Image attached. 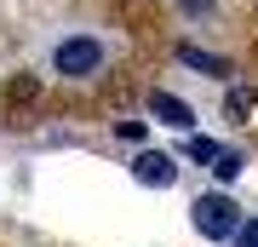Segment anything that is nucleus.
<instances>
[{
  "label": "nucleus",
  "instance_id": "f257e3e1",
  "mask_svg": "<svg viewBox=\"0 0 258 247\" xmlns=\"http://www.w3.org/2000/svg\"><path fill=\"white\" fill-rule=\"evenodd\" d=\"M52 69L63 75V81H86V75H98V69H103V40H92V35H69V40H57Z\"/></svg>",
  "mask_w": 258,
  "mask_h": 247
},
{
  "label": "nucleus",
  "instance_id": "f03ea898",
  "mask_svg": "<svg viewBox=\"0 0 258 247\" xmlns=\"http://www.w3.org/2000/svg\"><path fill=\"white\" fill-rule=\"evenodd\" d=\"M189 219H195V230H201V236L224 241V236H235V230H241V207L230 202V195H201V202L189 207Z\"/></svg>",
  "mask_w": 258,
  "mask_h": 247
},
{
  "label": "nucleus",
  "instance_id": "7ed1b4c3",
  "mask_svg": "<svg viewBox=\"0 0 258 247\" xmlns=\"http://www.w3.org/2000/svg\"><path fill=\"white\" fill-rule=\"evenodd\" d=\"M132 178L149 184V190H166V184H178V161L166 156V150H144V156L132 161Z\"/></svg>",
  "mask_w": 258,
  "mask_h": 247
},
{
  "label": "nucleus",
  "instance_id": "20e7f679",
  "mask_svg": "<svg viewBox=\"0 0 258 247\" xmlns=\"http://www.w3.org/2000/svg\"><path fill=\"white\" fill-rule=\"evenodd\" d=\"M149 115H155L161 127H178V132L195 127V110H189L184 98H172V92H149Z\"/></svg>",
  "mask_w": 258,
  "mask_h": 247
},
{
  "label": "nucleus",
  "instance_id": "39448f33",
  "mask_svg": "<svg viewBox=\"0 0 258 247\" xmlns=\"http://www.w3.org/2000/svg\"><path fill=\"white\" fill-rule=\"evenodd\" d=\"M178 58H184L189 69H201V75H230V64L212 58V52H201V46H178Z\"/></svg>",
  "mask_w": 258,
  "mask_h": 247
},
{
  "label": "nucleus",
  "instance_id": "423d86ee",
  "mask_svg": "<svg viewBox=\"0 0 258 247\" xmlns=\"http://www.w3.org/2000/svg\"><path fill=\"white\" fill-rule=\"evenodd\" d=\"M241 167H247V156H241V150H218V156H212V178L230 184V178H241Z\"/></svg>",
  "mask_w": 258,
  "mask_h": 247
},
{
  "label": "nucleus",
  "instance_id": "0eeeda50",
  "mask_svg": "<svg viewBox=\"0 0 258 247\" xmlns=\"http://www.w3.org/2000/svg\"><path fill=\"white\" fill-rule=\"evenodd\" d=\"M252 104H258V92H252V86H235L230 98H224V110H230V115L241 121V115H252Z\"/></svg>",
  "mask_w": 258,
  "mask_h": 247
},
{
  "label": "nucleus",
  "instance_id": "6e6552de",
  "mask_svg": "<svg viewBox=\"0 0 258 247\" xmlns=\"http://www.w3.org/2000/svg\"><path fill=\"white\" fill-rule=\"evenodd\" d=\"M212 156H218V144L201 138V132H189V161H212Z\"/></svg>",
  "mask_w": 258,
  "mask_h": 247
},
{
  "label": "nucleus",
  "instance_id": "1a4fd4ad",
  "mask_svg": "<svg viewBox=\"0 0 258 247\" xmlns=\"http://www.w3.org/2000/svg\"><path fill=\"white\" fill-rule=\"evenodd\" d=\"M230 241H235V247H258V224H241Z\"/></svg>",
  "mask_w": 258,
  "mask_h": 247
}]
</instances>
